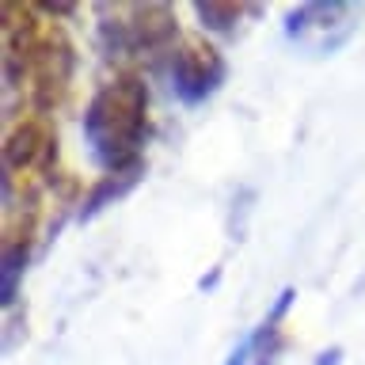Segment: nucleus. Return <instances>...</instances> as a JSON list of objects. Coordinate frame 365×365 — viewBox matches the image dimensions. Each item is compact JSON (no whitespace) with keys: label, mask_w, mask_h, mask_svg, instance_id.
I'll list each match as a JSON object with an SVG mask.
<instances>
[{"label":"nucleus","mask_w":365,"mask_h":365,"mask_svg":"<svg viewBox=\"0 0 365 365\" xmlns=\"http://www.w3.org/2000/svg\"><path fill=\"white\" fill-rule=\"evenodd\" d=\"M228 76V61L213 42L205 38H182L171 50L168 80H171V96L182 107H202L205 99H213L221 91Z\"/></svg>","instance_id":"obj_4"},{"label":"nucleus","mask_w":365,"mask_h":365,"mask_svg":"<svg viewBox=\"0 0 365 365\" xmlns=\"http://www.w3.org/2000/svg\"><path fill=\"white\" fill-rule=\"evenodd\" d=\"M96 11L103 50L118 57L164 50L179 34V19L168 4H96Z\"/></svg>","instance_id":"obj_2"},{"label":"nucleus","mask_w":365,"mask_h":365,"mask_svg":"<svg viewBox=\"0 0 365 365\" xmlns=\"http://www.w3.org/2000/svg\"><path fill=\"white\" fill-rule=\"evenodd\" d=\"M293 289L285 285V289L278 293V301H274V308L267 312V319L251 331V365H274L278 361V354L285 350V335H282V319L285 312H289L293 304Z\"/></svg>","instance_id":"obj_6"},{"label":"nucleus","mask_w":365,"mask_h":365,"mask_svg":"<svg viewBox=\"0 0 365 365\" xmlns=\"http://www.w3.org/2000/svg\"><path fill=\"white\" fill-rule=\"evenodd\" d=\"M23 267H27V240H4V304L16 301Z\"/></svg>","instance_id":"obj_9"},{"label":"nucleus","mask_w":365,"mask_h":365,"mask_svg":"<svg viewBox=\"0 0 365 365\" xmlns=\"http://www.w3.org/2000/svg\"><path fill=\"white\" fill-rule=\"evenodd\" d=\"M225 365H251V335H244V339L236 342V350L228 354Z\"/></svg>","instance_id":"obj_10"},{"label":"nucleus","mask_w":365,"mask_h":365,"mask_svg":"<svg viewBox=\"0 0 365 365\" xmlns=\"http://www.w3.org/2000/svg\"><path fill=\"white\" fill-rule=\"evenodd\" d=\"M194 16L202 19V31L221 34V38H232V34L244 27L247 16H259V4H232V0H198V4H194Z\"/></svg>","instance_id":"obj_7"},{"label":"nucleus","mask_w":365,"mask_h":365,"mask_svg":"<svg viewBox=\"0 0 365 365\" xmlns=\"http://www.w3.org/2000/svg\"><path fill=\"white\" fill-rule=\"evenodd\" d=\"M141 171L145 168H137V171H118V175H103L96 187L88 190V198H84V205H80V221H91L96 213H103L107 205H114V202H122L125 194H130L133 187H137V179H141Z\"/></svg>","instance_id":"obj_8"},{"label":"nucleus","mask_w":365,"mask_h":365,"mask_svg":"<svg viewBox=\"0 0 365 365\" xmlns=\"http://www.w3.org/2000/svg\"><path fill=\"white\" fill-rule=\"evenodd\" d=\"M84 145L88 156L103 168V175L137 171L141 164V145L148 133V88L141 76L122 73L99 84L84 110Z\"/></svg>","instance_id":"obj_1"},{"label":"nucleus","mask_w":365,"mask_h":365,"mask_svg":"<svg viewBox=\"0 0 365 365\" xmlns=\"http://www.w3.org/2000/svg\"><path fill=\"white\" fill-rule=\"evenodd\" d=\"M339 361H342V346H331L316 358V365H339Z\"/></svg>","instance_id":"obj_11"},{"label":"nucleus","mask_w":365,"mask_h":365,"mask_svg":"<svg viewBox=\"0 0 365 365\" xmlns=\"http://www.w3.org/2000/svg\"><path fill=\"white\" fill-rule=\"evenodd\" d=\"M57 137L46 118H27L4 137V175H31V171H53ZM53 179V175H50Z\"/></svg>","instance_id":"obj_5"},{"label":"nucleus","mask_w":365,"mask_h":365,"mask_svg":"<svg viewBox=\"0 0 365 365\" xmlns=\"http://www.w3.org/2000/svg\"><path fill=\"white\" fill-rule=\"evenodd\" d=\"M285 42L304 57H335L358 31V8L346 0H308L285 8Z\"/></svg>","instance_id":"obj_3"}]
</instances>
